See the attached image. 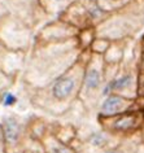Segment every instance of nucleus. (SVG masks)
Masks as SVG:
<instances>
[{"label":"nucleus","instance_id":"obj_1","mask_svg":"<svg viewBox=\"0 0 144 153\" xmlns=\"http://www.w3.org/2000/svg\"><path fill=\"white\" fill-rule=\"evenodd\" d=\"M83 51L78 39L62 43L33 45L30 49L21 79L25 88H42L64 74Z\"/></svg>","mask_w":144,"mask_h":153},{"label":"nucleus","instance_id":"obj_2","mask_svg":"<svg viewBox=\"0 0 144 153\" xmlns=\"http://www.w3.org/2000/svg\"><path fill=\"white\" fill-rule=\"evenodd\" d=\"M90 56V49L83 51L78 60L50 85L42 88H25L27 91L30 105L53 117H61L69 112L79 99L83 75Z\"/></svg>","mask_w":144,"mask_h":153},{"label":"nucleus","instance_id":"obj_3","mask_svg":"<svg viewBox=\"0 0 144 153\" xmlns=\"http://www.w3.org/2000/svg\"><path fill=\"white\" fill-rule=\"evenodd\" d=\"M95 29L97 36L111 42L135 39L144 29V0H131L123 8L109 13Z\"/></svg>","mask_w":144,"mask_h":153},{"label":"nucleus","instance_id":"obj_4","mask_svg":"<svg viewBox=\"0 0 144 153\" xmlns=\"http://www.w3.org/2000/svg\"><path fill=\"white\" fill-rule=\"evenodd\" d=\"M105 74H104V59L101 55L91 53L86 65L83 75L82 88L78 101L85 106L87 112H94L99 108V104L104 96L105 88Z\"/></svg>","mask_w":144,"mask_h":153},{"label":"nucleus","instance_id":"obj_5","mask_svg":"<svg viewBox=\"0 0 144 153\" xmlns=\"http://www.w3.org/2000/svg\"><path fill=\"white\" fill-rule=\"evenodd\" d=\"M108 14L96 0H74L57 18L74 26L75 29L83 30L96 27L108 17Z\"/></svg>","mask_w":144,"mask_h":153},{"label":"nucleus","instance_id":"obj_6","mask_svg":"<svg viewBox=\"0 0 144 153\" xmlns=\"http://www.w3.org/2000/svg\"><path fill=\"white\" fill-rule=\"evenodd\" d=\"M97 123L100 128L108 135L116 139H125L135 135L140 131L144 125V108L136 106V108L128 110V112L117 114L112 117H101L97 116Z\"/></svg>","mask_w":144,"mask_h":153},{"label":"nucleus","instance_id":"obj_7","mask_svg":"<svg viewBox=\"0 0 144 153\" xmlns=\"http://www.w3.org/2000/svg\"><path fill=\"white\" fill-rule=\"evenodd\" d=\"M0 132L5 153H24L30 137L27 121L17 114H7L0 121Z\"/></svg>","mask_w":144,"mask_h":153},{"label":"nucleus","instance_id":"obj_8","mask_svg":"<svg viewBox=\"0 0 144 153\" xmlns=\"http://www.w3.org/2000/svg\"><path fill=\"white\" fill-rule=\"evenodd\" d=\"M108 94L122 95L128 99H138V65L135 56L128 60L125 59L117 75L105 85L104 96Z\"/></svg>","mask_w":144,"mask_h":153},{"label":"nucleus","instance_id":"obj_9","mask_svg":"<svg viewBox=\"0 0 144 153\" xmlns=\"http://www.w3.org/2000/svg\"><path fill=\"white\" fill-rule=\"evenodd\" d=\"M35 30L10 13L4 26L0 30V39L12 49L30 52L34 43Z\"/></svg>","mask_w":144,"mask_h":153},{"label":"nucleus","instance_id":"obj_10","mask_svg":"<svg viewBox=\"0 0 144 153\" xmlns=\"http://www.w3.org/2000/svg\"><path fill=\"white\" fill-rule=\"evenodd\" d=\"M79 30L74 26L66 24L60 18H52V20L44 22L40 29L36 30L34 36L33 45H47L55 43H62L78 36Z\"/></svg>","mask_w":144,"mask_h":153},{"label":"nucleus","instance_id":"obj_11","mask_svg":"<svg viewBox=\"0 0 144 153\" xmlns=\"http://www.w3.org/2000/svg\"><path fill=\"white\" fill-rule=\"evenodd\" d=\"M29 52L12 49L0 39V69L7 74L21 78L22 71L25 69V64L27 60Z\"/></svg>","mask_w":144,"mask_h":153},{"label":"nucleus","instance_id":"obj_12","mask_svg":"<svg viewBox=\"0 0 144 153\" xmlns=\"http://www.w3.org/2000/svg\"><path fill=\"white\" fill-rule=\"evenodd\" d=\"M138 101V99H128L126 96H122V95L108 94L101 99L99 108H97V116L112 117L128 112V110L139 106Z\"/></svg>","mask_w":144,"mask_h":153},{"label":"nucleus","instance_id":"obj_13","mask_svg":"<svg viewBox=\"0 0 144 153\" xmlns=\"http://www.w3.org/2000/svg\"><path fill=\"white\" fill-rule=\"evenodd\" d=\"M40 141L44 147L45 153H78L77 149L71 144H68V143H64V141L59 140L52 134L51 130L45 134Z\"/></svg>","mask_w":144,"mask_h":153},{"label":"nucleus","instance_id":"obj_14","mask_svg":"<svg viewBox=\"0 0 144 153\" xmlns=\"http://www.w3.org/2000/svg\"><path fill=\"white\" fill-rule=\"evenodd\" d=\"M74 0H38L42 10L50 18H57Z\"/></svg>","mask_w":144,"mask_h":153},{"label":"nucleus","instance_id":"obj_15","mask_svg":"<svg viewBox=\"0 0 144 153\" xmlns=\"http://www.w3.org/2000/svg\"><path fill=\"white\" fill-rule=\"evenodd\" d=\"M139 56L136 59L138 65V99H144V35L139 40Z\"/></svg>","mask_w":144,"mask_h":153},{"label":"nucleus","instance_id":"obj_16","mask_svg":"<svg viewBox=\"0 0 144 153\" xmlns=\"http://www.w3.org/2000/svg\"><path fill=\"white\" fill-rule=\"evenodd\" d=\"M96 29L95 27H88V29H83V30H79L78 33V43H79V47H81L82 51H87L90 49L92 42L95 40L96 38Z\"/></svg>","mask_w":144,"mask_h":153},{"label":"nucleus","instance_id":"obj_17","mask_svg":"<svg viewBox=\"0 0 144 153\" xmlns=\"http://www.w3.org/2000/svg\"><path fill=\"white\" fill-rule=\"evenodd\" d=\"M112 139H116V137L108 135L107 132H104L103 130H101V131H99V132L91 134L88 143L95 148H108V143Z\"/></svg>","mask_w":144,"mask_h":153},{"label":"nucleus","instance_id":"obj_18","mask_svg":"<svg viewBox=\"0 0 144 153\" xmlns=\"http://www.w3.org/2000/svg\"><path fill=\"white\" fill-rule=\"evenodd\" d=\"M96 1L105 12L112 13V12H116V10L123 8L131 0H96Z\"/></svg>","mask_w":144,"mask_h":153},{"label":"nucleus","instance_id":"obj_19","mask_svg":"<svg viewBox=\"0 0 144 153\" xmlns=\"http://www.w3.org/2000/svg\"><path fill=\"white\" fill-rule=\"evenodd\" d=\"M112 42L107 39V38H101V36H96L95 40L92 42L90 47V51L91 53H95V55H101L103 56L105 52L108 51V48L111 47Z\"/></svg>","mask_w":144,"mask_h":153},{"label":"nucleus","instance_id":"obj_20","mask_svg":"<svg viewBox=\"0 0 144 153\" xmlns=\"http://www.w3.org/2000/svg\"><path fill=\"white\" fill-rule=\"evenodd\" d=\"M16 81H17V78L7 74L5 71H3L1 69H0V94L5 92V91H9L14 86Z\"/></svg>","mask_w":144,"mask_h":153},{"label":"nucleus","instance_id":"obj_21","mask_svg":"<svg viewBox=\"0 0 144 153\" xmlns=\"http://www.w3.org/2000/svg\"><path fill=\"white\" fill-rule=\"evenodd\" d=\"M0 102H1L4 106H13L17 102V97L9 91H5V92L0 94Z\"/></svg>","mask_w":144,"mask_h":153},{"label":"nucleus","instance_id":"obj_22","mask_svg":"<svg viewBox=\"0 0 144 153\" xmlns=\"http://www.w3.org/2000/svg\"><path fill=\"white\" fill-rule=\"evenodd\" d=\"M9 16H10V10L8 8V5L3 0H0V30L4 26L5 21L9 18Z\"/></svg>","mask_w":144,"mask_h":153},{"label":"nucleus","instance_id":"obj_23","mask_svg":"<svg viewBox=\"0 0 144 153\" xmlns=\"http://www.w3.org/2000/svg\"><path fill=\"white\" fill-rule=\"evenodd\" d=\"M0 153H5L4 144H3V139H1V132H0Z\"/></svg>","mask_w":144,"mask_h":153},{"label":"nucleus","instance_id":"obj_24","mask_svg":"<svg viewBox=\"0 0 144 153\" xmlns=\"http://www.w3.org/2000/svg\"><path fill=\"white\" fill-rule=\"evenodd\" d=\"M140 139H142V143L144 144V125H143V127L142 128H140Z\"/></svg>","mask_w":144,"mask_h":153},{"label":"nucleus","instance_id":"obj_25","mask_svg":"<svg viewBox=\"0 0 144 153\" xmlns=\"http://www.w3.org/2000/svg\"><path fill=\"white\" fill-rule=\"evenodd\" d=\"M143 100H144V99H143Z\"/></svg>","mask_w":144,"mask_h":153}]
</instances>
